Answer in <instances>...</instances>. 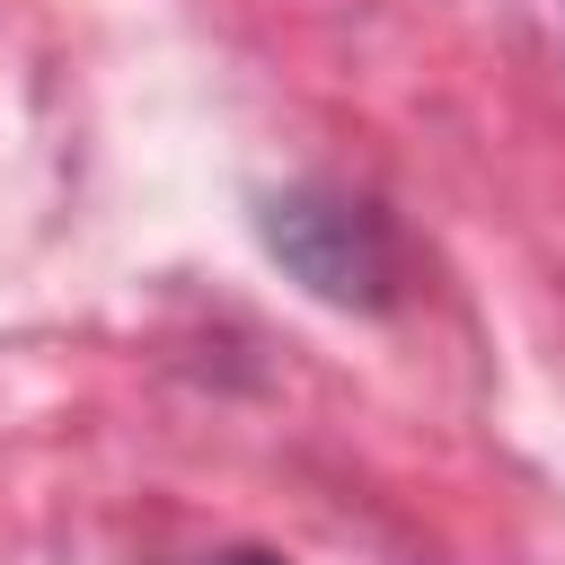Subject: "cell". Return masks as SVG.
<instances>
[{"label": "cell", "instance_id": "obj_1", "mask_svg": "<svg viewBox=\"0 0 565 565\" xmlns=\"http://www.w3.org/2000/svg\"><path fill=\"white\" fill-rule=\"evenodd\" d=\"M265 247L274 265L318 291L327 309H388L397 300V230L362 203V194H335V185H291L265 203Z\"/></svg>", "mask_w": 565, "mask_h": 565}, {"label": "cell", "instance_id": "obj_2", "mask_svg": "<svg viewBox=\"0 0 565 565\" xmlns=\"http://www.w3.org/2000/svg\"><path fill=\"white\" fill-rule=\"evenodd\" d=\"M203 565H274V556H247V547H238V556H203Z\"/></svg>", "mask_w": 565, "mask_h": 565}]
</instances>
